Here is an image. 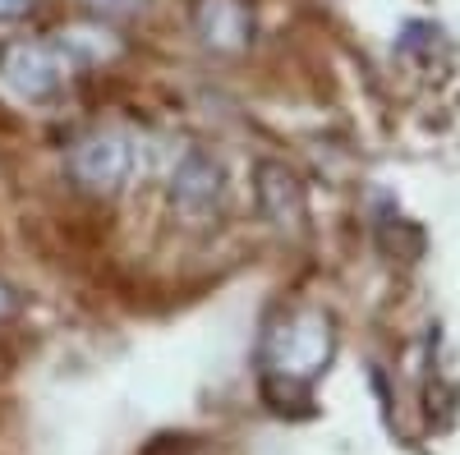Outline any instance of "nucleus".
Here are the masks:
<instances>
[{
    "mask_svg": "<svg viewBox=\"0 0 460 455\" xmlns=\"http://www.w3.org/2000/svg\"><path fill=\"white\" fill-rule=\"evenodd\" d=\"M336 354V327L323 309H290L262 340L267 382H286V391H304L327 372Z\"/></svg>",
    "mask_w": 460,
    "mask_h": 455,
    "instance_id": "1",
    "label": "nucleus"
},
{
    "mask_svg": "<svg viewBox=\"0 0 460 455\" xmlns=\"http://www.w3.org/2000/svg\"><path fill=\"white\" fill-rule=\"evenodd\" d=\"M65 56L56 51L51 37H10L0 42V83L23 101H47L65 83Z\"/></svg>",
    "mask_w": 460,
    "mask_h": 455,
    "instance_id": "2",
    "label": "nucleus"
},
{
    "mask_svg": "<svg viewBox=\"0 0 460 455\" xmlns=\"http://www.w3.org/2000/svg\"><path fill=\"white\" fill-rule=\"evenodd\" d=\"M65 171L88 194H115L134 171V147L115 129H88L65 147Z\"/></svg>",
    "mask_w": 460,
    "mask_h": 455,
    "instance_id": "3",
    "label": "nucleus"
},
{
    "mask_svg": "<svg viewBox=\"0 0 460 455\" xmlns=\"http://www.w3.org/2000/svg\"><path fill=\"white\" fill-rule=\"evenodd\" d=\"M253 203L277 235L299 240L309 231V188H304V179L286 162L267 157V162L253 166Z\"/></svg>",
    "mask_w": 460,
    "mask_h": 455,
    "instance_id": "4",
    "label": "nucleus"
},
{
    "mask_svg": "<svg viewBox=\"0 0 460 455\" xmlns=\"http://www.w3.org/2000/svg\"><path fill=\"white\" fill-rule=\"evenodd\" d=\"M189 23L212 56H244L253 42V0H194Z\"/></svg>",
    "mask_w": 460,
    "mask_h": 455,
    "instance_id": "5",
    "label": "nucleus"
},
{
    "mask_svg": "<svg viewBox=\"0 0 460 455\" xmlns=\"http://www.w3.org/2000/svg\"><path fill=\"white\" fill-rule=\"evenodd\" d=\"M226 194V171L212 152L203 147H189L184 157L175 162L171 171V203L184 212V216H208Z\"/></svg>",
    "mask_w": 460,
    "mask_h": 455,
    "instance_id": "6",
    "label": "nucleus"
},
{
    "mask_svg": "<svg viewBox=\"0 0 460 455\" xmlns=\"http://www.w3.org/2000/svg\"><path fill=\"white\" fill-rule=\"evenodd\" d=\"M56 51L65 56V65H106L111 56H120V37L106 32L102 23H60L51 32Z\"/></svg>",
    "mask_w": 460,
    "mask_h": 455,
    "instance_id": "7",
    "label": "nucleus"
},
{
    "mask_svg": "<svg viewBox=\"0 0 460 455\" xmlns=\"http://www.w3.org/2000/svg\"><path fill=\"white\" fill-rule=\"evenodd\" d=\"M84 10H93L97 19H138L147 10V0H79Z\"/></svg>",
    "mask_w": 460,
    "mask_h": 455,
    "instance_id": "8",
    "label": "nucleus"
},
{
    "mask_svg": "<svg viewBox=\"0 0 460 455\" xmlns=\"http://www.w3.org/2000/svg\"><path fill=\"white\" fill-rule=\"evenodd\" d=\"M42 0H0V23H19V19H28Z\"/></svg>",
    "mask_w": 460,
    "mask_h": 455,
    "instance_id": "9",
    "label": "nucleus"
},
{
    "mask_svg": "<svg viewBox=\"0 0 460 455\" xmlns=\"http://www.w3.org/2000/svg\"><path fill=\"white\" fill-rule=\"evenodd\" d=\"M14 309H19V294H14L5 281H0V318H10Z\"/></svg>",
    "mask_w": 460,
    "mask_h": 455,
    "instance_id": "10",
    "label": "nucleus"
}]
</instances>
